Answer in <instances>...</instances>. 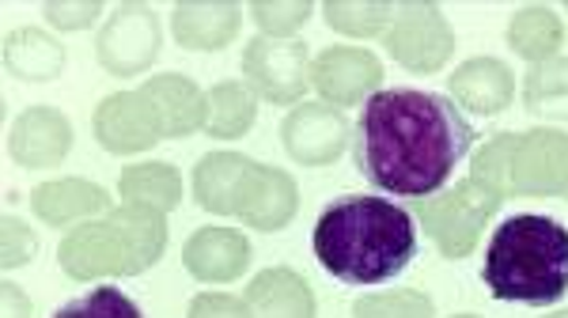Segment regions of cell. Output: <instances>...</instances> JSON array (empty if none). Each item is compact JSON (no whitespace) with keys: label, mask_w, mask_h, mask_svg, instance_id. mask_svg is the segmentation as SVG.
<instances>
[{"label":"cell","mask_w":568,"mask_h":318,"mask_svg":"<svg viewBox=\"0 0 568 318\" xmlns=\"http://www.w3.org/2000/svg\"><path fill=\"white\" fill-rule=\"evenodd\" d=\"M251 167H254V160L243 156V152H209V156H201L194 167L197 205L205 208V213L232 216L235 205H240V189Z\"/></svg>","instance_id":"22"},{"label":"cell","mask_w":568,"mask_h":318,"mask_svg":"<svg viewBox=\"0 0 568 318\" xmlns=\"http://www.w3.org/2000/svg\"><path fill=\"white\" fill-rule=\"evenodd\" d=\"M481 280L493 299L549 307L568 296V227L554 216L519 213L497 224L485 247Z\"/></svg>","instance_id":"3"},{"label":"cell","mask_w":568,"mask_h":318,"mask_svg":"<svg viewBox=\"0 0 568 318\" xmlns=\"http://www.w3.org/2000/svg\"><path fill=\"white\" fill-rule=\"evenodd\" d=\"M323 16L337 34L375 39V34L390 31L394 4H383V0H329V4H323Z\"/></svg>","instance_id":"27"},{"label":"cell","mask_w":568,"mask_h":318,"mask_svg":"<svg viewBox=\"0 0 568 318\" xmlns=\"http://www.w3.org/2000/svg\"><path fill=\"white\" fill-rule=\"evenodd\" d=\"M91 133L110 156H141V152H149L163 141V122L152 99L141 88H133L114 91L95 106Z\"/></svg>","instance_id":"10"},{"label":"cell","mask_w":568,"mask_h":318,"mask_svg":"<svg viewBox=\"0 0 568 318\" xmlns=\"http://www.w3.org/2000/svg\"><path fill=\"white\" fill-rule=\"evenodd\" d=\"M474 125L455 99L425 88H379L353 133V160L390 197H436L470 156Z\"/></svg>","instance_id":"1"},{"label":"cell","mask_w":568,"mask_h":318,"mask_svg":"<svg viewBox=\"0 0 568 318\" xmlns=\"http://www.w3.org/2000/svg\"><path fill=\"white\" fill-rule=\"evenodd\" d=\"M34 254H39V235H34L31 224H23L20 216L4 213L0 220V261L4 269H20V266H31Z\"/></svg>","instance_id":"31"},{"label":"cell","mask_w":568,"mask_h":318,"mask_svg":"<svg viewBox=\"0 0 568 318\" xmlns=\"http://www.w3.org/2000/svg\"><path fill=\"white\" fill-rule=\"evenodd\" d=\"M311 250L342 285H387L417 258V220L387 197L345 194L318 213Z\"/></svg>","instance_id":"2"},{"label":"cell","mask_w":568,"mask_h":318,"mask_svg":"<svg viewBox=\"0 0 568 318\" xmlns=\"http://www.w3.org/2000/svg\"><path fill=\"white\" fill-rule=\"evenodd\" d=\"M565 202H568V197H565Z\"/></svg>","instance_id":"37"},{"label":"cell","mask_w":568,"mask_h":318,"mask_svg":"<svg viewBox=\"0 0 568 318\" xmlns=\"http://www.w3.org/2000/svg\"><path fill=\"white\" fill-rule=\"evenodd\" d=\"M72 148V122L58 106H27L8 125V156L27 171L58 167Z\"/></svg>","instance_id":"14"},{"label":"cell","mask_w":568,"mask_h":318,"mask_svg":"<svg viewBox=\"0 0 568 318\" xmlns=\"http://www.w3.org/2000/svg\"><path fill=\"white\" fill-rule=\"evenodd\" d=\"M31 208L50 227H80L110 213V194L88 178H50L31 189Z\"/></svg>","instance_id":"17"},{"label":"cell","mask_w":568,"mask_h":318,"mask_svg":"<svg viewBox=\"0 0 568 318\" xmlns=\"http://www.w3.org/2000/svg\"><path fill=\"white\" fill-rule=\"evenodd\" d=\"M353 318H436V304L417 288H394L361 296L353 304Z\"/></svg>","instance_id":"28"},{"label":"cell","mask_w":568,"mask_h":318,"mask_svg":"<svg viewBox=\"0 0 568 318\" xmlns=\"http://www.w3.org/2000/svg\"><path fill=\"white\" fill-rule=\"evenodd\" d=\"M118 194L125 197L130 205H149V208H160L163 216L171 208H179L182 202V175L179 167L171 163H130L118 178Z\"/></svg>","instance_id":"25"},{"label":"cell","mask_w":568,"mask_h":318,"mask_svg":"<svg viewBox=\"0 0 568 318\" xmlns=\"http://www.w3.org/2000/svg\"><path fill=\"white\" fill-rule=\"evenodd\" d=\"M186 318H254L246 299H235L227 293H201L190 299V315Z\"/></svg>","instance_id":"33"},{"label":"cell","mask_w":568,"mask_h":318,"mask_svg":"<svg viewBox=\"0 0 568 318\" xmlns=\"http://www.w3.org/2000/svg\"><path fill=\"white\" fill-rule=\"evenodd\" d=\"M144 95L155 103L163 122V141H179V136H194L205 130L209 117V91H201L194 80L182 72H163V76H149L141 84Z\"/></svg>","instance_id":"19"},{"label":"cell","mask_w":568,"mask_h":318,"mask_svg":"<svg viewBox=\"0 0 568 318\" xmlns=\"http://www.w3.org/2000/svg\"><path fill=\"white\" fill-rule=\"evenodd\" d=\"M500 205L504 202L489 186H481L474 175H466L463 182H455L447 194L417 202V220L444 258L459 261L478 247V235L489 227L493 216L500 213Z\"/></svg>","instance_id":"6"},{"label":"cell","mask_w":568,"mask_h":318,"mask_svg":"<svg viewBox=\"0 0 568 318\" xmlns=\"http://www.w3.org/2000/svg\"><path fill=\"white\" fill-rule=\"evenodd\" d=\"M258 117V95L240 80H220L209 88V117H205V136L216 141H240L254 130Z\"/></svg>","instance_id":"24"},{"label":"cell","mask_w":568,"mask_h":318,"mask_svg":"<svg viewBox=\"0 0 568 318\" xmlns=\"http://www.w3.org/2000/svg\"><path fill=\"white\" fill-rule=\"evenodd\" d=\"M246 88L273 106H300L311 88V50L300 39H258L243 50Z\"/></svg>","instance_id":"7"},{"label":"cell","mask_w":568,"mask_h":318,"mask_svg":"<svg viewBox=\"0 0 568 318\" xmlns=\"http://www.w3.org/2000/svg\"><path fill=\"white\" fill-rule=\"evenodd\" d=\"M311 12L315 4L307 0H254L251 4V20L258 23L265 39H292L311 20Z\"/></svg>","instance_id":"30"},{"label":"cell","mask_w":568,"mask_h":318,"mask_svg":"<svg viewBox=\"0 0 568 318\" xmlns=\"http://www.w3.org/2000/svg\"><path fill=\"white\" fill-rule=\"evenodd\" d=\"M182 266L201 285H232L251 266V243L240 227H197L182 247Z\"/></svg>","instance_id":"15"},{"label":"cell","mask_w":568,"mask_h":318,"mask_svg":"<svg viewBox=\"0 0 568 318\" xmlns=\"http://www.w3.org/2000/svg\"><path fill=\"white\" fill-rule=\"evenodd\" d=\"M53 318H144V311L122 293V288L99 285V288H91V293L61 304L58 311H53Z\"/></svg>","instance_id":"29"},{"label":"cell","mask_w":568,"mask_h":318,"mask_svg":"<svg viewBox=\"0 0 568 318\" xmlns=\"http://www.w3.org/2000/svg\"><path fill=\"white\" fill-rule=\"evenodd\" d=\"M349 141V117L326 103H300L281 122V144L288 160L300 163V167H329V163L342 160Z\"/></svg>","instance_id":"11"},{"label":"cell","mask_w":568,"mask_h":318,"mask_svg":"<svg viewBox=\"0 0 568 318\" xmlns=\"http://www.w3.org/2000/svg\"><path fill=\"white\" fill-rule=\"evenodd\" d=\"M4 72L23 84H45L65 72V45L42 27H16L4 34Z\"/></svg>","instance_id":"21"},{"label":"cell","mask_w":568,"mask_h":318,"mask_svg":"<svg viewBox=\"0 0 568 318\" xmlns=\"http://www.w3.org/2000/svg\"><path fill=\"white\" fill-rule=\"evenodd\" d=\"M246 307L254 318H315V293L307 277L288 266L262 269L246 285Z\"/></svg>","instance_id":"20"},{"label":"cell","mask_w":568,"mask_h":318,"mask_svg":"<svg viewBox=\"0 0 568 318\" xmlns=\"http://www.w3.org/2000/svg\"><path fill=\"white\" fill-rule=\"evenodd\" d=\"M470 175L500 197H568V133H497L478 148Z\"/></svg>","instance_id":"5"},{"label":"cell","mask_w":568,"mask_h":318,"mask_svg":"<svg viewBox=\"0 0 568 318\" xmlns=\"http://www.w3.org/2000/svg\"><path fill=\"white\" fill-rule=\"evenodd\" d=\"M452 99L459 111L478 117H497L516 99V72L500 58H470L452 72Z\"/></svg>","instance_id":"18"},{"label":"cell","mask_w":568,"mask_h":318,"mask_svg":"<svg viewBox=\"0 0 568 318\" xmlns=\"http://www.w3.org/2000/svg\"><path fill=\"white\" fill-rule=\"evenodd\" d=\"M455 318H478V315H455Z\"/></svg>","instance_id":"36"},{"label":"cell","mask_w":568,"mask_h":318,"mask_svg":"<svg viewBox=\"0 0 568 318\" xmlns=\"http://www.w3.org/2000/svg\"><path fill=\"white\" fill-rule=\"evenodd\" d=\"M383 84V65L372 50L361 45H326L315 61H311V88L323 95L326 106H356Z\"/></svg>","instance_id":"12"},{"label":"cell","mask_w":568,"mask_h":318,"mask_svg":"<svg viewBox=\"0 0 568 318\" xmlns=\"http://www.w3.org/2000/svg\"><path fill=\"white\" fill-rule=\"evenodd\" d=\"M387 53L402 69L433 76L455 53V31L439 4H394Z\"/></svg>","instance_id":"9"},{"label":"cell","mask_w":568,"mask_h":318,"mask_svg":"<svg viewBox=\"0 0 568 318\" xmlns=\"http://www.w3.org/2000/svg\"><path fill=\"white\" fill-rule=\"evenodd\" d=\"M524 111L549 122H568V58L530 65L524 80Z\"/></svg>","instance_id":"26"},{"label":"cell","mask_w":568,"mask_h":318,"mask_svg":"<svg viewBox=\"0 0 568 318\" xmlns=\"http://www.w3.org/2000/svg\"><path fill=\"white\" fill-rule=\"evenodd\" d=\"M163 45L160 16L149 4H118L95 39V58L110 76H141L155 65Z\"/></svg>","instance_id":"8"},{"label":"cell","mask_w":568,"mask_h":318,"mask_svg":"<svg viewBox=\"0 0 568 318\" xmlns=\"http://www.w3.org/2000/svg\"><path fill=\"white\" fill-rule=\"evenodd\" d=\"M546 318H568V311H554V315H546Z\"/></svg>","instance_id":"35"},{"label":"cell","mask_w":568,"mask_h":318,"mask_svg":"<svg viewBox=\"0 0 568 318\" xmlns=\"http://www.w3.org/2000/svg\"><path fill=\"white\" fill-rule=\"evenodd\" d=\"M296 213H300L296 178L281 167H270V163H254L243 178L235 216H240L246 227H254V232H281V227H288V220Z\"/></svg>","instance_id":"13"},{"label":"cell","mask_w":568,"mask_h":318,"mask_svg":"<svg viewBox=\"0 0 568 318\" xmlns=\"http://www.w3.org/2000/svg\"><path fill=\"white\" fill-rule=\"evenodd\" d=\"M168 250V220L160 208L122 202L99 220H88L61 239L58 266L72 280L136 277Z\"/></svg>","instance_id":"4"},{"label":"cell","mask_w":568,"mask_h":318,"mask_svg":"<svg viewBox=\"0 0 568 318\" xmlns=\"http://www.w3.org/2000/svg\"><path fill=\"white\" fill-rule=\"evenodd\" d=\"M243 27V8L235 0H182L171 12V34L182 50L216 53L235 42Z\"/></svg>","instance_id":"16"},{"label":"cell","mask_w":568,"mask_h":318,"mask_svg":"<svg viewBox=\"0 0 568 318\" xmlns=\"http://www.w3.org/2000/svg\"><path fill=\"white\" fill-rule=\"evenodd\" d=\"M561 42H565V23L549 4H527L511 16L508 45L524 61H530V65H542V61L557 58Z\"/></svg>","instance_id":"23"},{"label":"cell","mask_w":568,"mask_h":318,"mask_svg":"<svg viewBox=\"0 0 568 318\" xmlns=\"http://www.w3.org/2000/svg\"><path fill=\"white\" fill-rule=\"evenodd\" d=\"M106 8L99 4V0H50V4H42V16H45V23L53 27V31H88L91 23L103 16Z\"/></svg>","instance_id":"32"},{"label":"cell","mask_w":568,"mask_h":318,"mask_svg":"<svg viewBox=\"0 0 568 318\" xmlns=\"http://www.w3.org/2000/svg\"><path fill=\"white\" fill-rule=\"evenodd\" d=\"M0 315L4 318H34V299L23 293L16 280L0 285Z\"/></svg>","instance_id":"34"}]
</instances>
